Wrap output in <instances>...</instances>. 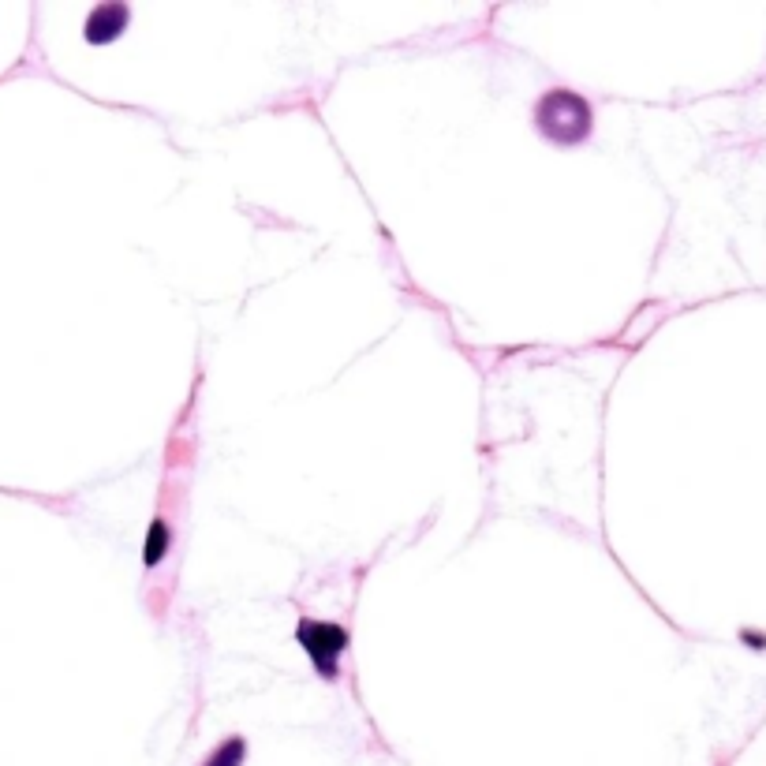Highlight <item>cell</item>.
Listing matches in <instances>:
<instances>
[{"mask_svg": "<svg viewBox=\"0 0 766 766\" xmlns=\"http://www.w3.org/2000/svg\"><path fill=\"white\" fill-rule=\"evenodd\" d=\"M296 643L307 651L311 658V666L318 677H326V681H337V673H341V658L348 651V628L344 625H333V621H314V617H299L296 625Z\"/></svg>", "mask_w": 766, "mask_h": 766, "instance_id": "7a4b0ae2", "label": "cell"}, {"mask_svg": "<svg viewBox=\"0 0 766 766\" xmlns=\"http://www.w3.org/2000/svg\"><path fill=\"white\" fill-rule=\"evenodd\" d=\"M535 128H539L542 139H550L554 146H580V142L591 139L595 131V113H591V101L580 98L576 90H546L539 101H535Z\"/></svg>", "mask_w": 766, "mask_h": 766, "instance_id": "6da1fadb", "label": "cell"}, {"mask_svg": "<svg viewBox=\"0 0 766 766\" xmlns=\"http://www.w3.org/2000/svg\"><path fill=\"white\" fill-rule=\"evenodd\" d=\"M128 23H131L128 4H98L94 12L86 15L83 38L90 45H109V42H116V38H124Z\"/></svg>", "mask_w": 766, "mask_h": 766, "instance_id": "3957f363", "label": "cell"}, {"mask_svg": "<svg viewBox=\"0 0 766 766\" xmlns=\"http://www.w3.org/2000/svg\"><path fill=\"white\" fill-rule=\"evenodd\" d=\"M744 643H752V647H766L763 632H744Z\"/></svg>", "mask_w": 766, "mask_h": 766, "instance_id": "8992f818", "label": "cell"}, {"mask_svg": "<svg viewBox=\"0 0 766 766\" xmlns=\"http://www.w3.org/2000/svg\"><path fill=\"white\" fill-rule=\"evenodd\" d=\"M169 550H172V531H169V524L157 516L154 524H150V531H146V542H142V565L157 568L165 557H169Z\"/></svg>", "mask_w": 766, "mask_h": 766, "instance_id": "277c9868", "label": "cell"}, {"mask_svg": "<svg viewBox=\"0 0 766 766\" xmlns=\"http://www.w3.org/2000/svg\"><path fill=\"white\" fill-rule=\"evenodd\" d=\"M243 759H247V740H243V737H228V740H221V744L213 748V755L202 766H243Z\"/></svg>", "mask_w": 766, "mask_h": 766, "instance_id": "5b68a950", "label": "cell"}]
</instances>
